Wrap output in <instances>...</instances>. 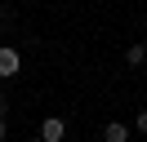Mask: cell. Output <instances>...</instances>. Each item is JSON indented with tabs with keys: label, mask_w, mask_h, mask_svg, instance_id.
Returning a JSON list of instances; mask_svg holds the SVG:
<instances>
[{
	"label": "cell",
	"mask_w": 147,
	"mask_h": 142,
	"mask_svg": "<svg viewBox=\"0 0 147 142\" xmlns=\"http://www.w3.org/2000/svg\"><path fill=\"white\" fill-rule=\"evenodd\" d=\"M36 138H40V142H63V138H67V120H63V115H45Z\"/></svg>",
	"instance_id": "obj_1"
},
{
	"label": "cell",
	"mask_w": 147,
	"mask_h": 142,
	"mask_svg": "<svg viewBox=\"0 0 147 142\" xmlns=\"http://www.w3.org/2000/svg\"><path fill=\"white\" fill-rule=\"evenodd\" d=\"M18 71H22V58H18V49L0 44V80H13Z\"/></svg>",
	"instance_id": "obj_2"
},
{
	"label": "cell",
	"mask_w": 147,
	"mask_h": 142,
	"mask_svg": "<svg viewBox=\"0 0 147 142\" xmlns=\"http://www.w3.org/2000/svg\"><path fill=\"white\" fill-rule=\"evenodd\" d=\"M102 142H129V124H120V120H111L107 129H102Z\"/></svg>",
	"instance_id": "obj_3"
},
{
	"label": "cell",
	"mask_w": 147,
	"mask_h": 142,
	"mask_svg": "<svg viewBox=\"0 0 147 142\" xmlns=\"http://www.w3.org/2000/svg\"><path fill=\"white\" fill-rule=\"evenodd\" d=\"M125 62H129V67H143V62H147V44H129V49H125Z\"/></svg>",
	"instance_id": "obj_4"
},
{
	"label": "cell",
	"mask_w": 147,
	"mask_h": 142,
	"mask_svg": "<svg viewBox=\"0 0 147 142\" xmlns=\"http://www.w3.org/2000/svg\"><path fill=\"white\" fill-rule=\"evenodd\" d=\"M134 129H138V133H147V107H143V111L134 115Z\"/></svg>",
	"instance_id": "obj_5"
},
{
	"label": "cell",
	"mask_w": 147,
	"mask_h": 142,
	"mask_svg": "<svg viewBox=\"0 0 147 142\" xmlns=\"http://www.w3.org/2000/svg\"><path fill=\"white\" fill-rule=\"evenodd\" d=\"M5 111H9V98H5V93H0V120H5Z\"/></svg>",
	"instance_id": "obj_6"
},
{
	"label": "cell",
	"mask_w": 147,
	"mask_h": 142,
	"mask_svg": "<svg viewBox=\"0 0 147 142\" xmlns=\"http://www.w3.org/2000/svg\"><path fill=\"white\" fill-rule=\"evenodd\" d=\"M5 138H9V124H5V120H0V142H5Z\"/></svg>",
	"instance_id": "obj_7"
},
{
	"label": "cell",
	"mask_w": 147,
	"mask_h": 142,
	"mask_svg": "<svg viewBox=\"0 0 147 142\" xmlns=\"http://www.w3.org/2000/svg\"><path fill=\"white\" fill-rule=\"evenodd\" d=\"M0 27H5V13H0Z\"/></svg>",
	"instance_id": "obj_8"
},
{
	"label": "cell",
	"mask_w": 147,
	"mask_h": 142,
	"mask_svg": "<svg viewBox=\"0 0 147 142\" xmlns=\"http://www.w3.org/2000/svg\"><path fill=\"white\" fill-rule=\"evenodd\" d=\"M31 142H40V138H31Z\"/></svg>",
	"instance_id": "obj_9"
}]
</instances>
